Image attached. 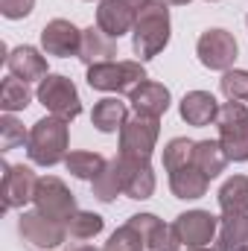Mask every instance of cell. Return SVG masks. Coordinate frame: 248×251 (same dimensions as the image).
<instances>
[{
  "mask_svg": "<svg viewBox=\"0 0 248 251\" xmlns=\"http://www.w3.org/2000/svg\"><path fill=\"white\" fill-rule=\"evenodd\" d=\"M246 26H248V18H246Z\"/></svg>",
  "mask_w": 248,
  "mask_h": 251,
  "instance_id": "obj_39",
  "label": "cell"
},
{
  "mask_svg": "<svg viewBox=\"0 0 248 251\" xmlns=\"http://www.w3.org/2000/svg\"><path fill=\"white\" fill-rule=\"evenodd\" d=\"M170 6L164 0H149L134 21L131 29V50L137 56V62H149L155 59L167 44H170Z\"/></svg>",
  "mask_w": 248,
  "mask_h": 251,
  "instance_id": "obj_1",
  "label": "cell"
},
{
  "mask_svg": "<svg viewBox=\"0 0 248 251\" xmlns=\"http://www.w3.org/2000/svg\"><path fill=\"white\" fill-rule=\"evenodd\" d=\"M173 231L181 240V246H187V249H201V246H210L216 240L219 216H213L210 210H187V213H178L175 216Z\"/></svg>",
  "mask_w": 248,
  "mask_h": 251,
  "instance_id": "obj_11",
  "label": "cell"
},
{
  "mask_svg": "<svg viewBox=\"0 0 248 251\" xmlns=\"http://www.w3.org/2000/svg\"><path fill=\"white\" fill-rule=\"evenodd\" d=\"M91 187H94V196H97L99 201H105V204H111V201L123 193V178H120V164H117V158L108 161V167L91 181Z\"/></svg>",
  "mask_w": 248,
  "mask_h": 251,
  "instance_id": "obj_27",
  "label": "cell"
},
{
  "mask_svg": "<svg viewBox=\"0 0 248 251\" xmlns=\"http://www.w3.org/2000/svg\"><path fill=\"white\" fill-rule=\"evenodd\" d=\"M158 134H161V120L158 117H143V114L128 117L125 126L120 128V155L149 161L152 152H155Z\"/></svg>",
  "mask_w": 248,
  "mask_h": 251,
  "instance_id": "obj_7",
  "label": "cell"
},
{
  "mask_svg": "<svg viewBox=\"0 0 248 251\" xmlns=\"http://www.w3.org/2000/svg\"><path fill=\"white\" fill-rule=\"evenodd\" d=\"M102 228H105V219L94 210H76L67 219L70 240H94L97 234H102Z\"/></svg>",
  "mask_w": 248,
  "mask_h": 251,
  "instance_id": "obj_28",
  "label": "cell"
},
{
  "mask_svg": "<svg viewBox=\"0 0 248 251\" xmlns=\"http://www.w3.org/2000/svg\"><path fill=\"white\" fill-rule=\"evenodd\" d=\"M216 128H219V143L228 155V161L246 164L248 161V105L246 102H225L219 105L216 114Z\"/></svg>",
  "mask_w": 248,
  "mask_h": 251,
  "instance_id": "obj_5",
  "label": "cell"
},
{
  "mask_svg": "<svg viewBox=\"0 0 248 251\" xmlns=\"http://www.w3.org/2000/svg\"><path fill=\"white\" fill-rule=\"evenodd\" d=\"M128 120V108H125V102H120L117 97H105V100H99L97 105H94V111H91V123L97 131H102V134H114V131H120Z\"/></svg>",
  "mask_w": 248,
  "mask_h": 251,
  "instance_id": "obj_22",
  "label": "cell"
},
{
  "mask_svg": "<svg viewBox=\"0 0 248 251\" xmlns=\"http://www.w3.org/2000/svg\"><path fill=\"white\" fill-rule=\"evenodd\" d=\"M114 56H117V38H111L99 26L82 29L79 62L85 64V67H94V64H102V62H114Z\"/></svg>",
  "mask_w": 248,
  "mask_h": 251,
  "instance_id": "obj_17",
  "label": "cell"
},
{
  "mask_svg": "<svg viewBox=\"0 0 248 251\" xmlns=\"http://www.w3.org/2000/svg\"><path fill=\"white\" fill-rule=\"evenodd\" d=\"M216 199H219L222 213H246L248 210V176H234V178H228V181L219 187Z\"/></svg>",
  "mask_w": 248,
  "mask_h": 251,
  "instance_id": "obj_25",
  "label": "cell"
},
{
  "mask_svg": "<svg viewBox=\"0 0 248 251\" xmlns=\"http://www.w3.org/2000/svg\"><path fill=\"white\" fill-rule=\"evenodd\" d=\"M3 170V181H0V196H3V210H18L26 207L29 201H35V190H38V176L32 173V167L26 164H0Z\"/></svg>",
  "mask_w": 248,
  "mask_h": 251,
  "instance_id": "obj_8",
  "label": "cell"
},
{
  "mask_svg": "<svg viewBox=\"0 0 248 251\" xmlns=\"http://www.w3.org/2000/svg\"><path fill=\"white\" fill-rule=\"evenodd\" d=\"M193 146H196V140H190V137H173L164 146V170L173 173L178 167L193 164Z\"/></svg>",
  "mask_w": 248,
  "mask_h": 251,
  "instance_id": "obj_29",
  "label": "cell"
},
{
  "mask_svg": "<svg viewBox=\"0 0 248 251\" xmlns=\"http://www.w3.org/2000/svg\"><path fill=\"white\" fill-rule=\"evenodd\" d=\"M167 6H187V3H193V0H164Z\"/></svg>",
  "mask_w": 248,
  "mask_h": 251,
  "instance_id": "obj_35",
  "label": "cell"
},
{
  "mask_svg": "<svg viewBox=\"0 0 248 251\" xmlns=\"http://www.w3.org/2000/svg\"><path fill=\"white\" fill-rule=\"evenodd\" d=\"M219 91L231 102H248V70H225L219 79Z\"/></svg>",
  "mask_w": 248,
  "mask_h": 251,
  "instance_id": "obj_30",
  "label": "cell"
},
{
  "mask_svg": "<svg viewBox=\"0 0 248 251\" xmlns=\"http://www.w3.org/2000/svg\"><path fill=\"white\" fill-rule=\"evenodd\" d=\"M29 140V131L24 128V123L12 114H3L0 117V152H9V149H18Z\"/></svg>",
  "mask_w": 248,
  "mask_h": 251,
  "instance_id": "obj_31",
  "label": "cell"
},
{
  "mask_svg": "<svg viewBox=\"0 0 248 251\" xmlns=\"http://www.w3.org/2000/svg\"><path fill=\"white\" fill-rule=\"evenodd\" d=\"M76 251H102V249H94V246H82V249H76Z\"/></svg>",
  "mask_w": 248,
  "mask_h": 251,
  "instance_id": "obj_36",
  "label": "cell"
},
{
  "mask_svg": "<svg viewBox=\"0 0 248 251\" xmlns=\"http://www.w3.org/2000/svg\"><path fill=\"white\" fill-rule=\"evenodd\" d=\"M128 225H134L143 237V251H181V240L175 237L173 225H167L155 213H134L128 216Z\"/></svg>",
  "mask_w": 248,
  "mask_h": 251,
  "instance_id": "obj_13",
  "label": "cell"
},
{
  "mask_svg": "<svg viewBox=\"0 0 248 251\" xmlns=\"http://www.w3.org/2000/svg\"><path fill=\"white\" fill-rule=\"evenodd\" d=\"M32 102V91H29V82L18 79V76H6L3 85H0V108L6 114H15V111H24L26 105Z\"/></svg>",
  "mask_w": 248,
  "mask_h": 251,
  "instance_id": "obj_26",
  "label": "cell"
},
{
  "mask_svg": "<svg viewBox=\"0 0 248 251\" xmlns=\"http://www.w3.org/2000/svg\"><path fill=\"white\" fill-rule=\"evenodd\" d=\"M35 9V0H0V15L9 21H21Z\"/></svg>",
  "mask_w": 248,
  "mask_h": 251,
  "instance_id": "obj_33",
  "label": "cell"
},
{
  "mask_svg": "<svg viewBox=\"0 0 248 251\" xmlns=\"http://www.w3.org/2000/svg\"><path fill=\"white\" fill-rule=\"evenodd\" d=\"M123 3H128L131 9H137V12H140V9H143V6H146L149 0H123Z\"/></svg>",
  "mask_w": 248,
  "mask_h": 251,
  "instance_id": "obj_34",
  "label": "cell"
},
{
  "mask_svg": "<svg viewBox=\"0 0 248 251\" xmlns=\"http://www.w3.org/2000/svg\"><path fill=\"white\" fill-rule=\"evenodd\" d=\"M67 146H70L67 120L47 114L38 123H32L29 140H26V155H29L32 164H38V167H56V164H62L64 158L70 155Z\"/></svg>",
  "mask_w": 248,
  "mask_h": 251,
  "instance_id": "obj_2",
  "label": "cell"
},
{
  "mask_svg": "<svg viewBox=\"0 0 248 251\" xmlns=\"http://www.w3.org/2000/svg\"><path fill=\"white\" fill-rule=\"evenodd\" d=\"M64 167H67V173L73 176V178H79V181H94L105 167H108V161L99 155V152H70L67 158H64Z\"/></svg>",
  "mask_w": 248,
  "mask_h": 251,
  "instance_id": "obj_24",
  "label": "cell"
},
{
  "mask_svg": "<svg viewBox=\"0 0 248 251\" xmlns=\"http://www.w3.org/2000/svg\"><path fill=\"white\" fill-rule=\"evenodd\" d=\"M117 164H120V178H123V196L134 199V201H143L155 193L158 181H155V170L149 161L117 155Z\"/></svg>",
  "mask_w": 248,
  "mask_h": 251,
  "instance_id": "obj_14",
  "label": "cell"
},
{
  "mask_svg": "<svg viewBox=\"0 0 248 251\" xmlns=\"http://www.w3.org/2000/svg\"><path fill=\"white\" fill-rule=\"evenodd\" d=\"M207 3H216V0H207Z\"/></svg>",
  "mask_w": 248,
  "mask_h": 251,
  "instance_id": "obj_38",
  "label": "cell"
},
{
  "mask_svg": "<svg viewBox=\"0 0 248 251\" xmlns=\"http://www.w3.org/2000/svg\"><path fill=\"white\" fill-rule=\"evenodd\" d=\"M18 234L29 251H67L70 243L67 225L44 216L41 210H24L18 219Z\"/></svg>",
  "mask_w": 248,
  "mask_h": 251,
  "instance_id": "obj_4",
  "label": "cell"
},
{
  "mask_svg": "<svg viewBox=\"0 0 248 251\" xmlns=\"http://www.w3.org/2000/svg\"><path fill=\"white\" fill-rule=\"evenodd\" d=\"M88 85L91 91H102V94H128L134 88H140L149 76H146V67L137 59H128V62H102L88 67Z\"/></svg>",
  "mask_w": 248,
  "mask_h": 251,
  "instance_id": "obj_3",
  "label": "cell"
},
{
  "mask_svg": "<svg viewBox=\"0 0 248 251\" xmlns=\"http://www.w3.org/2000/svg\"><path fill=\"white\" fill-rule=\"evenodd\" d=\"M38 102L47 108V114L53 117H62V120H76L82 114V100H79V91L73 85V79H67L62 73H47L41 82H38V91H35Z\"/></svg>",
  "mask_w": 248,
  "mask_h": 251,
  "instance_id": "obj_6",
  "label": "cell"
},
{
  "mask_svg": "<svg viewBox=\"0 0 248 251\" xmlns=\"http://www.w3.org/2000/svg\"><path fill=\"white\" fill-rule=\"evenodd\" d=\"M6 67H9L12 76H18L24 82H41L47 76V59L41 56V50H35L29 44H21V47L9 50Z\"/></svg>",
  "mask_w": 248,
  "mask_h": 251,
  "instance_id": "obj_18",
  "label": "cell"
},
{
  "mask_svg": "<svg viewBox=\"0 0 248 251\" xmlns=\"http://www.w3.org/2000/svg\"><path fill=\"white\" fill-rule=\"evenodd\" d=\"M79 47H82V29H76L70 21L56 18V21L44 24V29H41V50L47 56H56V59L76 56L79 59Z\"/></svg>",
  "mask_w": 248,
  "mask_h": 251,
  "instance_id": "obj_12",
  "label": "cell"
},
{
  "mask_svg": "<svg viewBox=\"0 0 248 251\" xmlns=\"http://www.w3.org/2000/svg\"><path fill=\"white\" fill-rule=\"evenodd\" d=\"M207 184H210V178L193 164L170 173V190H173L175 199H201L207 193Z\"/></svg>",
  "mask_w": 248,
  "mask_h": 251,
  "instance_id": "obj_21",
  "label": "cell"
},
{
  "mask_svg": "<svg viewBox=\"0 0 248 251\" xmlns=\"http://www.w3.org/2000/svg\"><path fill=\"white\" fill-rule=\"evenodd\" d=\"M102 251H143V237L137 234V228L134 225H120L111 237H108V243H105V249Z\"/></svg>",
  "mask_w": 248,
  "mask_h": 251,
  "instance_id": "obj_32",
  "label": "cell"
},
{
  "mask_svg": "<svg viewBox=\"0 0 248 251\" xmlns=\"http://www.w3.org/2000/svg\"><path fill=\"white\" fill-rule=\"evenodd\" d=\"M187 251H216V249H210V246H201V249H187Z\"/></svg>",
  "mask_w": 248,
  "mask_h": 251,
  "instance_id": "obj_37",
  "label": "cell"
},
{
  "mask_svg": "<svg viewBox=\"0 0 248 251\" xmlns=\"http://www.w3.org/2000/svg\"><path fill=\"white\" fill-rule=\"evenodd\" d=\"M35 210H41L44 216L56 219V222H64L79 210L76 207V196L70 193V187L64 184L62 178L56 176H44L38 181V190H35Z\"/></svg>",
  "mask_w": 248,
  "mask_h": 251,
  "instance_id": "obj_10",
  "label": "cell"
},
{
  "mask_svg": "<svg viewBox=\"0 0 248 251\" xmlns=\"http://www.w3.org/2000/svg\"><path fill=\"white\" fill-rule=\"evenodd\" d=\"M134 21H137V9H131L123 0H99V6H97V26L102 32H108L111 38L131 32Z\"/></svg>",
  "mask_w": 248,
  "mask_h": 251,
  "instance_id": "obj_15",
  "label": "cell"
},
{
  "mask_svg": "<svg viewBox=\"0 0 248 251\" xmlns=\"http://www.w3.org/2000/svg\"><path fill=\"white\" fill-rule=\"evenodd\" d=\"M237 53H240L237 38L228 29H219L216 26V29H207V32L198 35L196 56H198V62L204 64L207 70H219V73L231 70L234 62H237Z\"/></svg>",
  "mask_w": 248,
  "mask_h": 251,
  "instance_id": "obj_9",
  "label": "cell"
},
{
  "mask_svg": "<svg viewBox=\"0 0 248 251\" xmlns=\"http://www.w3.org/2000/svg\"><path fill=\"white\" fill-rule=\"evenodd\" d=\"M128 102H131L134 114H143V117H158V120H161V114H167V108H170L173 97H170V88H167V85L146 79L140 88H134V91H131Z\"/></svg>",
  "mask_w": 248,
  "mask_h": 251,
  "instance_id": "obj_16",
  "label": "cell"
},
{
  "mask_svg": "<svg viewBox=\"0 0 248 251\" xmlns=\"http://www.w3.org/2000/svg\"><path fill=\"white\" fill-rule=\"evenodd\" d=\"M178 114H181V120H184L187 126L201 128V126L216 123L219 102H216V97L207 94V91H190V94H184V100L178 102Z\"/></svg>",
  "mask_w": 248,
  "mask_h": 251,
  "instance_id": "obj_19",
  "label": "cell"
},
{
  "mask_svg": "<svg viewBox=\"0 0 248 251\" xmlns=\"http://www.w3.org/2000/svg\"><path fill=\"white\" fill-rule=\"evenodd\" d=\"M216 251H248V210L219 216Z\"/></svg>",
  "mask_w": 248,
  "mask_h": 251,
  "instance_id": "obj_20",
  "label": "cell"
},
{
  "mask_svg": "<svg viewBox=\"0 0 248 251\" xmlns=\"http://www.w3.org/2000/svg\"><path fill=\"white\" fill-rule=\"evenodd\" d=\"M193 167H198L207 178H216L228 167V155L219 140H196L193 146Z\"/></svg>",
  "mask_w": 248,
  "mask_h": 251,
  "instance_id": "obj_23",
  "label": "cell"
}]
</instances>
